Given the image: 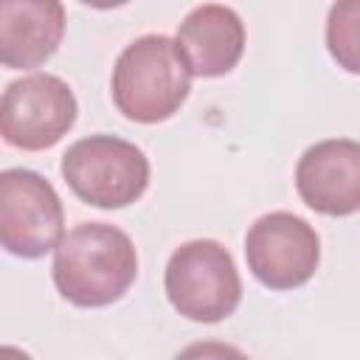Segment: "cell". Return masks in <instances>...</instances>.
Returning a JSON list of instances; mask_svg holds the SVG:
<instances>
[{
	"instance_id": "cell-8",
	"label": "cell",
	"mask_w": 360,
	"mask_h": 360,
	"mask_svg": "<svg viewBox=\"0 0 360 360\" xmlns=\"http://www.w3.org/2000/svg\"><path fill=\"white\" fill-rule=\"evenodd\" d=\"M298 197L318 214L352 217L360 208V143L329 138L312 143L295 166Z\"/></svg>"
},
{
	"instance_id": "cell-9",
	"label": "cell",
	"mask_w": 360,
	"mask_h": 360,
	"mask_svg": "<svg viewBox=\"0 0 360 360\" xmlns=\"http://www.w3.org/2000/svg\"><path fill=\"white\" fill-rule=\"evenodd\" d=\"M174 48L191 76H225L245 53V22L231 6L202 3L191 8L177 25Z\"/></svg>"
},
{
	"instance_id": "cell-5",
	"label": "cell",
	"mask_w": 360,
	"mask_h": 360,
	"mask_svg": "<svg viewBox=\"0 0 360 360\" xmlns=\"http://www.w3.org/2000/svg\"><path fill=\"white\" fill-rule=\"evenodd\" d=\"M76 96L53 73H28L0 93V138L22 152L56 146L76 124Z\"/></svg>"
},
{
	"instance_id": "cell-4",
	"label": "cell",
	"mask_w": 360,
	"mask_h": 360,
	"mask_svg": "<svg viewBox=\"0 0 360 360\" xmlns=\"http://www.w3.org/2000/svg\"><path fill=\"white\" fill-rule=\"evenodd\" d=\"M62 177L70 191L96 208H127L149 186V160L141 146L118 135L79 138L62 155Z\"/></svg>"
},
{
	"instance_id": "cell-12",
	"label": "cell",
	"mask_w": 360,
	"mask_h": 360,
	"mask_svg": "<svg viewBox=\"0 0 360 360\" xmlns=\"http://www.w3.org/2000/svg\"><path fill=\"white\" fill-rule=\"evenodd\" d=\"M79 3H84V6H90V8L107 11V8H118V6H124V3H129V0H79Z\"/></svg>"
},
{
	"instance_id": "cell-7",
	"label": "cell",
	"mask_w": 360,
	"mask_h": 360,
	"mask_svg": "<svg viewBox=\"0 0 360 360\" xmlns=\"http://www.w3.org/2000/svg\"><path fill=\"white\" fill-rule=\"evenodd\" d=\"M245 259L253 278L267 290H295L315 276L321 239L304 217L270 211L248 228Z\"/></svg>"
},
{
	"instance_id": "cell-10",
	"label": "cell",
	"mask_w": 360,
	"mask_h": 360,
	"mask_svg": "<svg viewBox=\"0 0 360 360\" xmlns=\"http://www.w3.org/2000/svg\"><path fill=\"white\" fill-rule=\"evenodd\" d=\"M62 0H0V68L31 70L48 62L65 37Z\"/></svg>"
},
{
	"instance_id": "cell-6",
	"label": "cell",
	"mask_w": 360,
	"mask_h": 360,
	"mask_svg": "<svg viewBox=\"0 0 360 360\" xmlns=\"http://www.w3.org/2000/svg\"><path fill=\"white\" fill-rule=\"evenodd\" d=\"M65 233L56 188L31 169L0 172V248L17 259L51 253Z\"/></svg>"
},
{
	"instance_id": "cell-3",
	"label": "cell",
	"mask_w": 360,
	"mask_h": 360,
	"mask_svg": "<svg viewBox=\"0 0 360 360\" xmlns=\"http://www.w3.org/2000/svg\"><path fill=\"white\" fill-rule=\"evenodd\" d=\"M163 290L169 304L197 323H219L242 301L236 262L217 239L183 242L166 262Z\"/></svg>"
},
{
	"instance_id": "cell-2",
	"label": "cell",
	"mask_w": 360,
	"mask_h": 360,
	"mask_svg": "<svg viewBox=\"0 0 360 360\" xmlns=\"http://www.w3.org/2000/svg\"><path fill=\"white\" fill-rule=\"evenodd\" d=\"M110 87L112 104L124 118L158 124L183 107L191 90V73L172 37L143 34L118 53Z\"/></svg>"
},
{
	"instance_id": "cell-11",
	"label": "cell",
	"mask_w": 360,
	"mask_h": 360,
	"mask_svg": "<svg viewBox=\"0 0 360 360\" xmlns=\"http://www.w3.org/2000/svg\"><path fill=\"white\" fill-rule=\"evenodd\" d=\"M357 0H335L326 20V45L332 59L349 73H360V34H357Z\"/></svg>"
},
{
	"instance_id": "cell-1",
	"label": "cell",
	"mask_w": 360,
	"mask_h": 360,
	"mask_svg": "<svg viewBox=\"0 0 360 360\" xmlns=\"http://www.w3.org/2000/svg\"><path fill=\"white\" fill-rule=\"evenodd\" d=\"M53 284L73 307L115 304L138 276L132 239L110 222H82L53 248Z\"/></svg>"
}]
</instances>
